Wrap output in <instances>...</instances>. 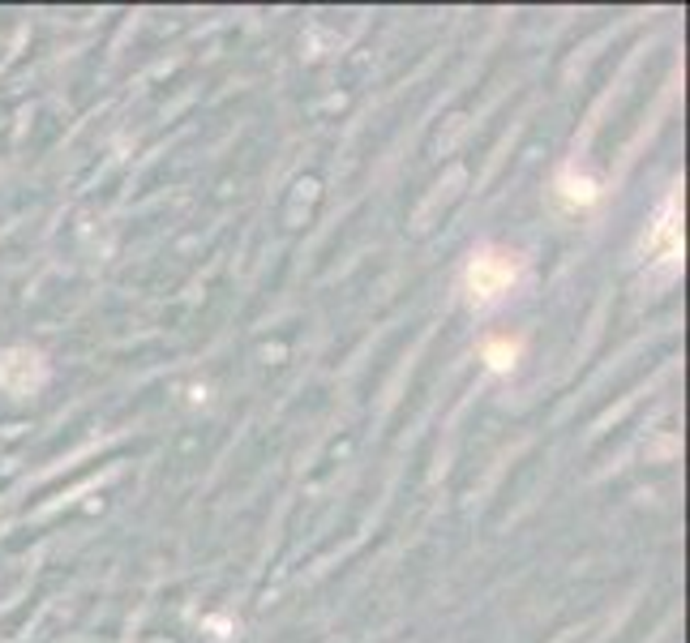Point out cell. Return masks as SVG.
Masks as SVG:
<instances>
[{"instance_id": "cell-2", "label": "cell", "mask_w": 690, "mask_h": 643, "mask_svg": "<svg viewBox=\"0 0 690 643\" xmlns=\"http://www.w3.org/2000/svg\"><path fill=\"white\" fill-rule=\"evenodd\" d=\"M44 378H48V365L35 347H9L0 356V391L4 395H35L44 387Z\"/></svg>"}, {"instance_id": "cell-4", "label": "cell", "mask_w": 690, "mask_h": 643, "mask_svg": "<svg viewBox=\"0 0 690 643\" xmlns=\"http://www.w3.org/2000/svg\"><path fill=\"white\" fill-rule=\"evenodd\" d=\"M515 356H519V344H510V340L485 344V360H490V369H497V374H506V369L515 365Z\"/></svg>"}, {"instance_id": "cell-3", "label": "cell", "mask_w": 690, "mask_h": 643, "mask_svg": "<svg viewBox=\"0 0 690 643\" xmlns=\"http://www.w3.org/2000/svg\"><path fill=\"white\" fill-rule=\"evenodd\" d=\"M678 202L669 198L665 202V210H660V219L652 223V232L643 237V253H647V262H665L669 271L678 266V257H682V237H678Z\"/></svg>"}, {"instance_id": "cell-1", "label": "cell", "mask_w": 690, "mask_h": 643, "mask_svg": "<svg viewBox=\"0 0 690 643\" xmlns=\"http://www.w3.org/2000/svg\"><path fill=\"white\" fill-rule=\"evenodd\" d=\"M515 279H519V262L506 249H481L472 257V266H468V292H472L476 305L502 300L515 288Z\"/></svg>"}]
</instances>
